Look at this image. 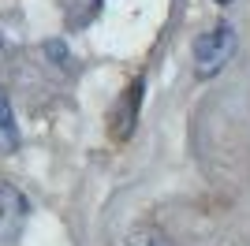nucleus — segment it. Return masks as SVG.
Segmentation results:
<instances>
[{"mask_svg": "<svg viewBox=\"0 0 250 246\" xmlns=\"http://www.w3.org/2000/svg\"><path fill=\"white\" fill-rule=\"evenodd\" d=\"M235 45H239V38H235L231 22H217L213 30L202 34L194 41V71H198V79H213V75L224 71L231 63V56H235Z\"/></svg>", "mask_w": 250, "mask_h": 246, "instance_id": "f257e3e1", "label": "nucleus"}, {"mask_svg": "<svg viewBox=\"0 0 250 246\" xmlns=\"http://www.w3.org/2000/svg\"><path fill=\"white\" fill-rule=\"evenodd\" d=\"M26 216H30V202L22 194L15 183L8 179H0V243H8L22 231L26 224Z\"/></svg>", "mask_w": 250, "mask_h": 246, "instance_id": "f03ea898", "label": "nucleus"}, {"mask_svg": "<svg viewBox=\"0 0 250 246\" xmlns=\"http://www.w3.org/2000/svg\"><path fill=\"white\" fill-rule=\"evenodd\" d=\"M138 104H142V79H135V82H131V90H127L124 104L116 108V134H120V138H127V134L135 131Z\"/></svg>", "mask_w": 250, "mask_h": 246, "instance_id": "7ed1b4c3", "label": "nucleus"}, {"mask_svg": "<svg viewBox=\"0 0 250 246\" xmlns=\"http://www.w3.org/2000/svg\"><path fill=\"white\" fill-rule=\"evenodd\" d=\"M19 123H15V112H11V101L0 93V157L19 153Z\"/></svg>", "mask_w": 250, "mask_h": 246, "instance_id": "20e7f679", "label": "nucleus"}, {"mask_svg": "<svg viewBox=\"0 0 250 246\" xmlns=\"http://www.w3.org/2000/svg\"><path fill=\"white\" fill-rule=\"evenodd\" d=\"M127 246H176V243H172L161 227L138 224V227H131V231H127Z\"/></svg>", "mask_w": 250, "mask_h": 246, "instance_id": "39448f33", "label": "nucleus"}, {"mask_svg": "<svg viewBox=\"0 0 250 246\" xmlns=\"http://www.w3.org/2000/svg\"><path fill=\"white\" fill-rule=\"evenodd\" d=\"M45 52H49L52 60L60 63V60H67V49H63V41H45Z\"/></svg>", "mask_w": 250, "mask_h": 246, "instance_id": "423d86ee", "label": "nucleus"}, {"mask_svg": "<svg viewBox=\"0 0 250 246\" xmlns=\"http://www.w3.org/2000/svg\"><path fill=\"white\" fill-rule=\"evenodd\" d=\"M217 4H228V0H217Z\"/></svg>", "mask_w": 250, "mask_h": 246, "instance_id": "0eeeda50", "label": "nucleus"}]
</instances>
